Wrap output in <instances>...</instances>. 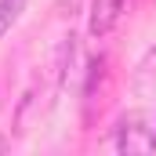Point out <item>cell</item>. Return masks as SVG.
<instances>
[{
  "mask_svg": "<svg viewBox=\"0 0 156 156\" xmlns=\"http://www.w3.org/2000/svg\"><path fill=\"white\" fill-rule=\"evenodd\" d=\"M116 149L120 153H149V149H156L153 131L145 127V116L142 113H127L116 123Z\"/></svg>",
  "mask_w": 156,
  "mask_h": 156,
  "instance_id": "6da1fadb",
  "label": "cell"
},
{
  "mask_svg": "<svg viewBox=\"0 0 156 156\" xmlns=\"http://www.w3.org/2000/svg\"><path fill=\"white\" fill-rule=\"evenodd\" d=\"M127 0H91V37H105L113 33V26L123 15Z\"/></svg>",
  "mask_w": 156,
  "mask_h": 156,
  "instance_id": "7a4b0ae2",
  "label": "cell"
},
{
  "mask_svg": "<svg viewBox=\"0 0 156 156\" xmlns=\"http://www.w3.org/2000/svg\"><path fill=\"white\" fill-rule=\"evenodd\" d=\"M22 11H26V0H0V40H4V33L18 22Z\"/></svg>",
  "mask_w": 156,
  "mask_h": 156,
  "instance_id": "3957f363",
  "label": "cell"
},
{
  "mask_svg": "<svg viewBox=\"0 0 156 156\" xmlns=\"http://www.w3.org/2000/svg\"><path fill=\"white\" fill-rule=\"evenodd\" d=\"M153 142H156V127H153Z\"/></svg>",
  "mask_w": 156,
  "mask_h": 156,
  "instance_id": "277c9868",
  "label": "cell"
}]
</instances>
